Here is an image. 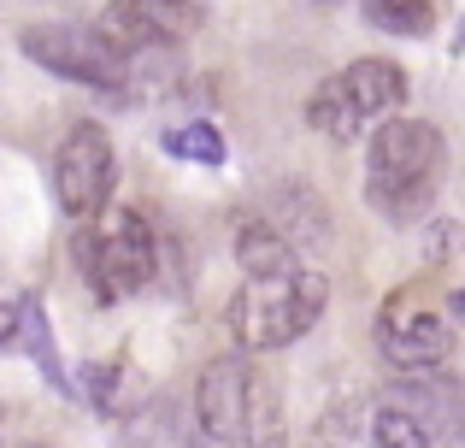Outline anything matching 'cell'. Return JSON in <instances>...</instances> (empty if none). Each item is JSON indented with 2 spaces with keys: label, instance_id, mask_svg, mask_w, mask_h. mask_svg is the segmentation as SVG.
Returning <instances> with one entry per match:
<instances>
[{
  "label": "cell",
  "instance_id": "obj_19",
  "mask_svg": "<svg viewBox=\"0 0 465 448\" xmlns=\"http://www.w3.org/2000/svg\"><path fill=\"white\" fill-rule=\"evenodd\" d=\"M30 448H42V443H30Z\"/></svg>",
  "mask_w": 465,
  "mask_h": 448
},
{
  "label": "cell",
  "instance_id": "obj_15",
  "mask_svg": "<svg viewBox=\"0 0 465 448\" xmlns=\"http://www.w3.org/2000/svg\"><path fill=\"white\" fill-rule=\"evenodd\" d=\"M165 148L177 160H194V165H224V136L213 124H177L165 130Z\"/></svg>",
  "mask_w": 465,
  "mask_h": 448
},
{
  "label": "cell",
  "instance_id": "obj_13",
  "mask_svg": "<svg viewBox=\"0 0 465 448\" xmlns=\"http://www.w3.org/2000/svg\"><path fill=\"white\" fill-rule=\"evenodd\" d=\"M18 336L30 343V354H35V366H42V378L54 383V390H71V378H65V366H59V354H54V343H47V319H42V301L35 295H18Z\"/></svg>",
  "mask_w": 465,
  "mask_h": 448
},
{
  "label": "cell",
  "instance_id": "obj_1",
  "mask_svg": "<svg viewBox=\"0 0 465 448\" xmlns=\"http://www.w3.org/2000/svg\"><path fill=\"white\" fill-rule=\"evenodd\" d=\"M448 172V142L436 124L419 118H383V130L365 148V201L383 219H419L436 201Z\"/></svg>",
  "mask_w": 465,
  "mask_h": 448
},
{
  "label": "cell",
  "instance_id": "obj_9",
  "mask_svg": "<svg viewBox=\"0 0 465 448\" xmlns=\"http://www.w3.org/2000/svg\"><path fill=\"white\" fill-rule=\"evenodd\" d=\"M118 448H206V431H201V413L183 395H153L124 419Z\"/></svg>",
  "mask_w": 465,
  "mask_h": 448
},
{
  "label": "cell",
  "instance_id": "obj_6",
  "mask_svg": "<svg viewBox=\"0 0 465 448\" xmlns=\"http://www.w3.org/2000/svg\"><path fill=\"white\" fill-rule=\"evenodd\" d=\"M113 142H106L101 124H77L65 142H59V160H54V189H59V207L71 219H94L113 195Z\"/></svg>",
  "mask_w": 465,
  "mask_h": 448
},
{
  "label": "cell",
  "instance_id": "obj_14",
  "mask_svg": "<svg viewBox=\"0 0 465 448\" xmlns=\"http://www.w3.org/2000/svg\"><path fill=\"white\" fill-rule=\"evenodd\" d=\"M365 18L389 35H424L436 18V0H365Z\"/></svg>",
  "mask_w": 465,
  "mask_h": 448
},
{
  "label": "cell",
  "instance_id": "obj_16",
  "mask_svg": "<svg viewBox=\"0 0 465 448\" xmlns=\"http://www.w3.org/2000/svg\"><path fill=\"white\" fill-rule=\"evenodd\" d=\"M371 437H377V448H430V431H424L407 407H377Z\"/></svg>",
  "mask_w": 465,
  "mask_h": 448
},
{
  "label": "cell",
  "instance_id": "obj_17",
  "mask_svg": "<svg viewBox=\"0 0 465 448\" xmlns=\"http://www.w3.org/2000/svg\"><path fill=\"white\" fill-rule=\"evenodd\" d=\"M454 319H465V289H460V295H454Z\"/></svg>",
  "mask_w": 465,
  "mask_h": 448
},
{
  "label": "cell",
  "instance_id": "obj_7",
  "mask_svg": "<svg viewBox=\"0 0 465 448\" xmlns=\"http://www.w3.org/2000/svg\"><path fill=\"white\" fill-rule=\"evenodd\" d=\"M194 413L201 431L224 448H248L253 443V372L242 354H218L194 383Z\"/></svg>",
  "mask_w": 465,
  "mask_h": 448
},
{
  "label": "cell",
  "instance_id": "obj_5",
  "mask_svg": "<svg viewBox=\"0 0 465 448\" xmlns=\"http://www.w3.org/2000/svg\"><path fill=\"white\" fill-rule=\"evenodd\" d=\"M377 348H383L389 366L424 372V366H436V360H448L454 324H448V313L436 307L424 289H401V295H389L383 313H377Z\"/></svg>",
  "mask_w": 465,
  "mask_h": 448
},
{
  "label": "cell",
  "instance_id": "obj_18",
  "mask_svg": "<svg viewBox=\"0 0 465 448\" xmlns=\"http://www.w3.org/2000/svg\"><path fill=\"white\" fill-rule=\"evenodd\" d=\"M460 47H465V24H460Z\"/></svg>",
  "mask_w": 465,
  "mask_h": 448
},
{
  "label": "cell",
  "instance_id": "obj_3",
  "mask_svg": "<svg viewBox=\"0 0 465 448\" xmlns=\"http://www.w3.org/2000/svg\"><path fill=\"white\" fill-rule=\"evenodd\" d=\"M77 265H83V284H89L94 301H118V295H136V289L153 284V230L142 213H118L106 230H83L77 236Z\"/></svg>",
  "mask_w": 465,
  "mask_h": 448
},
{
  "label": "cell",
  "instance_id": "obj_4",
  "mask_svg": "<svg viewBox=\"0 0 465 448\" xmlns=\"http://www.w3.org/2000/svg\"><path fill=\"white\" fill-rule=\"evenodd\" d=\"M24 54L42 71L83 89H118L124 83V54L106 42L101 30H77V24H30L24 30Z\"/></svg>",
  "mask_w": 465,
  "mask_h": 448
},
{
  "label": "cell",
  "instance_id": "obj_12",
  "mask_svg": "<svg viewBox=\"0 0 465 448\" xmlns=\"http://www.w3.org/2000/svg\"><path fill=\"white\" fill-rule=\"evenodd\" d=\"M307 118H312V130H324V136H336V142H353V136L365 130V124H360V113H353V101L341 95V83H336V77L312 89Z\"/></svg>",
  "mask_w": 465,
  "mask_h": 448
},
{
  "label": "cell",
  "instance_id": "obj_11",
  "mask_svg": "<svg viewBox=\"0 0 465 448\" xmlns=\"http://www.w3.org/2000/svg\"><path fill=\"white\" fill-rule=\"evenodd\" d=\"M236 260L248 277H265V272H295V248H289V230L283 224H265V219H248L236 230Z\"/></svg>",
  "mask_w": 465,
  "mask_h": 448
},
{
  "label": "cell",
  "instance_id": "obj_10",
  "mask_svg": "<svg viewBox=\"0 0 465 448\" xmlns=\"http://www.w3.org/2000/svg\"><path fill=\"white\" fill-rule=\"evenodd\" d=\"M336 83L353 101L360 124H383V118H395L401 101H407V71H401L395 59H353Z\"/></svg>",
  "mask_w": 465,
  "mask_h": 448
},
{
  "label": "cell",
  "instance_id": "obj_8",
  "mask_svg": "<svg viewBox=\"0 0 465 448\" xmlns=\"http://www.w3.org/2000/svg\"><path fill=\"white\" fill-rule=\"evenodd\" d=\"M201 24V0H113L101 18V35L130 54L142 42H183Z\"/></svg>",
  "mask_w": 465,
  "mask_h": 448
},
{
  "label": "cell",
  "instance_id": "obj_2",
  "mask_svg": "<svg viewBox=\"0 0 465 448\" xmlns=\"http://www.w3.org/2000/svg\"><path fill=\"white\" fill-rule=\"evenodd\" d=\"M330 301V277L324 272H265L248 277L242 295L230 301V331H236L242 348L253 354H272V348H289L324 319Z\"/></svg>",
  "mask_w": 465,
  "mask_h": 448
}]
</instances>
